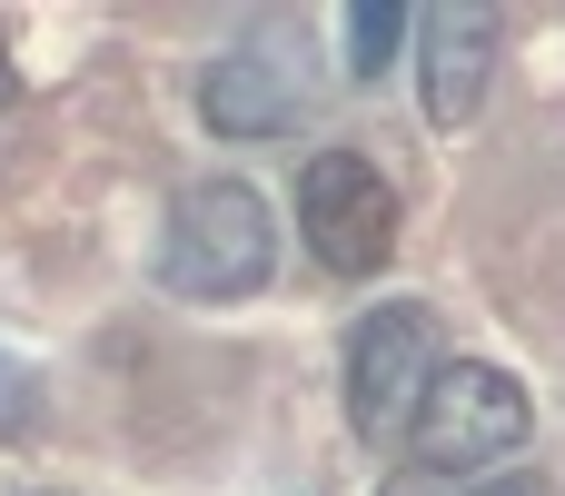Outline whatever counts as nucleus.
<instances>
[{"label":"nucleus","instance_id":"obj_2","mask_svg":"<svg viewBox=\"0 0 565 496\" xmlns=\"http://www.w3.org/2000/svg\"><path fill=\"white\" fill-rule=\"evenodd\" d=\"M526 437H536V408H526V388L497 358H447L427 408H417V428H407L417 477H477V467L516 457Z\"/></svg>","mask_w":565,"mask_h":496},{"label":"nucleus","instance_id":"obj_9","mask_svg":"<svg viewBox=\"0 0 565 496\" xmlns=\"http://www.w3.org/2000/svg\"><path fill=\"white\" fill-rule=\"evenodd\" d=\"M467 496H546L536 477H487V487H467Z\"/></svg>","mask_w":565,"mask_h":496},{"label":"nucleus","instance_id":"obj_7","mask_svg":"<svg viewBox=\"0 0 565 496\" xmlns=\"http://www.w3.org/2000/svg\"><path fill=\"white\" fill-rule=\"evenodd\" d=\"M397 40H407V10H387V0H367V10H348V50H358L348 70H358V80H377V70L397 60Z\"/></svg>","mask_w":565,"mask_h":496},{"label":"nucleus","instance_id":"obj_1","mask_svg":"<svg viewBox=\"0 0 565 496\" xmlns=\"http://www.w3.org/2000/svg\"><path fill=\"white\" fill-rule=\"evenodd\" d=\"M268 268H278V219H268V199L248 189V179H199V189H179V209H169V249H159V278L179 288V298H258L268 288Z\"/></svg>","mask_w":565,"mask_h":496},{"label":"nucleus","instance_id":"obj_8","mask_svg":"<svg viewBox=\"0 0 565 496\" xmlns=\"http://www.w3.org/2000/svg\"><path fill=\"white\" fill-rule=\"evenodd\" d=\"M20 418H30V388H20V368L0 358V428H20Z\"/></svg>","mask_w":565,"mask_h":496},{"label":"nucleus","instance_id":"obj_3","mask_svg":"<svg viewBox=\"0 0 565 496\" xmlns=\"http://www.w3.org/2000/svg\"><path fill=\"white\" fill-rule=\"evenodd\" d=\"M298 239H308L318 268L377 278L397 258V189H387V169L358 159V149H318L298 169Z\"/></svg>","mask_w":565,"mask_h":496},{"label":"nucleus","instance_id":"obj_6","mask_svg":"<svg viewBox=\"0 0 565 496\" xmlns=\"http://www.w3.org/2000/svg\"><path fill=\"white\" fill-rule=\"evenodd\" d=\"M298 80H288V60L278 50H258V40H238L228 60H209V80H199V109H209V129L218 139H278L288 119H298Z\"/></svg>","mask_w":565,"mask_h":496},{"label":"nucleus","instance_id":"obj_4","mask_svg":"<svg viewBox=\"0 0 565 496\" xmlns=\"http://www.w3.org/2000/svg\"><path fill=\"white\" fill-rule=\"evenodd\" d=\"M437 368H447V358H437L427 308H407V298L367 308V318L348 328V428H358L367 447L407 437L417 408H427V388H437Z\"/></svg>","mask_w":565,"mask_h":496},{"label":"nucleus","instance_id":"obj_5","mask_svg":"<svg viewBox=\"0 0 565 496\" xmlns=\"http://www.w3.org/2000/svg\"><path fill=\"white\" fill-rule=\"evenodd\" d=\"M417 80H427V119L437 129H467L487 109V80H497V10L487 0L427 10L417 20Z\"/></svg>","mask_w":565,"mask_h":496}]
</instances>
